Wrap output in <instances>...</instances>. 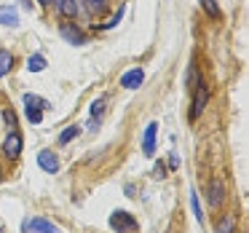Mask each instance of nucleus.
Here are the masks:
<instances>
[{"mask_svg":"<svg viewBox=\"0 0 249 233\" xmlns=\"http://www.w3.org/2000/svg\"><path fill=\"white\" fill-rule=\"evenodd\" d=\"M206 97H209V91H206L204 81H198L193 86V102H190V121H198L201 113H204V105H206Z\"/></svg>","mask_w":249,"mask_h":233,"instance_id":"nucleus-1","label":"nucleus"},{"mask_svg":"<svg viewBox=\"0 0 249 233\" xmlns=\"http://www.w3.org/2000/svg\"><path fill=\"white\" fill-rule=\"evenodd\" d=\"M110 225H113L115 228V231H134V228H137V220H134V217H131L129 215V212H113V217H110Z\"/></svg>","mask_w":249,"mask_h":233,"instance_id":"nucleus-2","label":"nucleus"},{"mask_svg":"<svg viewBox=\"0 0 249 233\" xmlns=\"http://www.w3.org/2000/svg\"><path fill=\"white\" fill-rule=\"evenodd\" d=\"M3 153H6V158H19L22 156V134L19 131H11V134L6 137V142H3Z\"/></svg>","mask_w":249,"mask_h":233,"instance_id":"nucleus-3","label":"nucleus"},{"mask_svg":"<svg viewBox=\"0 0 249 233\" xmlns=\"http://www.w3.org/2000/svg\"><path fill=\"white\" fill-rule=\"evenodd\" d=\"M38 166L49 174L59 172V158H56V153L54 150H40L38 153Z\"/></svg>","mask_w":249,"mask_h":233,"instance_id":"nucleus-4","label":"nucleus"},{"mask_svg":"<svg viewBox=\"0 0 249 233\" xmlns=\"http://www.w3.org/2000/svg\"><path fill=\"white\" fill-rule=\"evenodd\" d=\"M206 201H209V206H220L222 201H225V182H222V179H212L209 182Z\"/></svg>","mask_w":249,"mask_h":233,"instance_id":"nucleus-5","label":"nucleus"},{"mask_svg":"<svg viewBox=\"0 0 249 233\" xmlns=\"http://www.w3.org/2000/svg\"><path fill=\"white\" fill-rule=\"evenodd\" d=\"M24 228H27L30 233H62L59 228L54 225V222L40 220V217H35V220H27V222H24Z\"/></svg>","mask_w":249,"mask_h":233,"instance_id":"nucleus-6","label":"nucleus"},{"mask_svg":"<svg viewBox=\"0 0 249 233\" xmlns=\"http://www.w3.org/2000/svg\"><path fill=\"white\" fill-rule=\"evenodd\" d=\"M156 131H158L156 121H153V124H147L145 140H142V153H145V156H153V153H156Z\"/></svg>","mask_w":249,"mask_h":233,"instance_id":"nucleus-7","label":"nucleus"},{"mask_svg":"<svg viewBox=\"0 0 249 233\" xmlns=\"http://www.w3.org/2000/svg\"><path fill=\"white\" fill-rule=\"evenodd\" d=\"M51 3H54V8L65 19H75L78 17V0H51Z\"/></svg>","mask_w":249,"mask_h":233,"instance_id":"nucleus-8","label":"nucleus"},{"mask_svg":"<svg viewBox=\"0 0 249 233\" xmlns=\"http://www.w3.org/2000/svg\"><path fill=\"white\" fill-rule=\"evenodd\" d=\"M142 81H145V72H142L140 67H134V70L124 72V78H121V86H124V89H140Z\"/></svg>","mask_w":249,"mask_h":233,"instance_id":"nucleus-9","label":"nucleus"},{"mask_svg":"<svg viewBox=\"0 0 249 233\" xmlns=\"http://www.w3.org/2000/svg\"><path fill=\"white\" fill-rule=\"evenodd\" d=\"M62 38L67 40V43H72V46H81V43H86V38H83V33L78 27H72V24H62Z\"/></svg>","mask_w":249,"mask_h":233,"instance_id":"nucleus-10","label":"nucleus"},{"mask_svg":"<svg viewBox=\"0 0 249 233\" xmlns=\"http://www.w3.org/2000/svg\"><path fill=\"white\" fill-rule=\"evenodd\" d=\"M0 24L3 27H19V14L11 6H0Z\"/></svg>","mask_w":249,"mask_h":233,"instance_id":"nucleus-11","label":"nucleus"},{"mask_svg":"<svg viewBox=\"0 0 249 233\" xmlns=\"http://www.w3.org/2000/svg\"><path fill=\"white\" fill-rule=\"evenodd\" d=\"M14 67V54L8 49H0V78H6Z\"/></svg>","mask_w":249,"mask_h":233,"instance_id":"nucleus-12","label":"nucleus"},{"mask_svg":"<svg viewBox=\"0 0 249 233\" xmlns=\"http://www.w3.org/2000/svg\"><path fill=\"white\" fill-rule=\"evenodd\" d=\"M214 231H217V233H233V231H236V217H233V215H225L220 222H217Z\"/></svg>","mask_w":249,"mask_h":233,"instance_id":"nucleus-13","label":"nucleus"},{"mask_svg":"<svg viewBox=\"0 0 249 233\" xmlns=\"http://www.w3.org/2000/svg\"><path fill=\"white\" fill-rule=\"evenodd\" d=\"M198 3H201V8H204V11L209 14L212 19H220V17H222L220 6H217V0H198Z\"/></svg>","mask_w":249,"mask_h":233,"instance_id":"nucleus-14","label":"nucleus"},{"mask_svg":"<svg viewBox=\"0 0 249 233\" xmlns=\"http://www.w3.org/2000/svg\"><path fill=\"white\" fill-rule=\"evenodd\" d=\"M27 70H30V72H40V70H46V59H43V54L30 56V59H27Z\"/></svg>","mask_w":249,"mask_h":233,"instance_id":"nucleus-15","label":"nucleus"},{"mask_svg":"<svg viewBox=\"0 0 249 233\" xmlns=\"http://www.w3.org/2000/svg\"><path fill=\"white\" fill-rule=\"evenodd\" d=\"M24 105H27V108H38V110L49 108V102H46V99H40V97H35V94H24Z\"/></svg>","mask_w":249,"mask_h":233,"instance_id":"nucleus-16","label":"nucleus"},{"mask_svg":"<svg viewBox=\"0 0 249 233\" xmlns=\"http://www.w3.org/2000/svg\"><path fill=\"white\" fill-rule=\"evenodd\" d=\"M78 131H81V126H67V129L62 131V137H59V145H67L72 137H78Z\"/></svg>","mask_w":249,"mask_h":233,"instance_id":"nucleus-17","label":"nucleus"},{"mask_svg":"<svg viewBox=\"0 0 249 233\" xmlns=\"http://www.w3.org/2000/svg\"><path fill=\"white\" fill-rule=\"evenodd\" d=\"M190 206H193L196 220H204V212H201V204H198V196H196V193H190Z\"/></svg>","mask_w":249,"mask_h":233,"instance_id":"nucleus-18","label":"nucleus"},{"mask_svg":"<svg viewBox=\"0 0 249 233\" xmlns=\"http://www.w3.org/2000/svg\"><path fill=\"white\" fill-rule=\"evenodd\" d=\"M27 118L33 121V124H40V121H43V110H38V108H27Z\"/></svg>","mask_w":249,"mask_h":233,"instance_id":"nucleus-19","label":"nucleus"},{"mask_svg":"<svg viewBox=\"0 0 249 233\" xmlns=\"http://www.w3.org/2000/svg\"><path fill=\"white\" fill-rule=\"evenodd\" d=\"M86 6L91 14H99V11H105V0H86Z\"/></svg>","mask_w":249,"mask_h":233,"instance_id":"nucleus-20","label":"nucleus"},{"mask_svg":"<svg viewBox=\"0 0 249 233\" xmlns=\"http://www.w3.org/2000/svg\"><path fill=\"white\" fill-rule=\"evenodd\" d=\"M102 110H105V97H99V99H97V102H94V105H91V115H94V118H97V115H99V113H102Z\"/></svg>","mask_w":249,"mask_h":233,"instance_id":"nucleus-21","label":"nucleus"},{"mask_svg":"<svg viewBox=\"0 0 249 233\" xmlns=\"http://www.w3.org/2000/svg\"><path fill=\"white\" fill-rule=\"evenodd\" d=\"M6 121H8L11 126H17V118H14V113H11V110H6Z\"/></svg>","mask_w":249,"mask_h":233,"instance_id":"nucleus-22","label":"nucleus"},{"mask_svg":"<svg viewBox=\"0 0 249 233\" xmlns=\"http://www.w3.org/2000/svg\"><path fill=\"white\" fill-rule=\"evenodd\" d=\"M40 6H51V0H38Z\"/></svg>","mask_w":249,"mask_h":233,"instance_id":"nucleus-23","label":"nucleus"}]
</instances>
